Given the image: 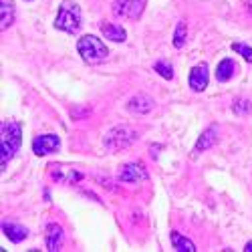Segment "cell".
<instances>
[{
	"label": "cell",
	"mask_w": 252,
	"mask_h": 252,
	"mask_svg": "<svg viewBox=\"0 0 252 252\" xmlns=\"http://www.w3.org/2000/svg\"><path fill=\"white\" fill-rule=\"evenodd\" d=\"M208 81H210V71H208V65L206 63H198V65L190 71V87L196 91V93H202L206 87H208Z\"/></svg>",
	"instance_id": "ba28073f"
},
{
	"label": "cell",
	"mask_w": 252,
	"mask_h": 252,
	"mask_svg": "<svg viewBox=\"0 0 252 252\" xmlns=\"http://www.w3.org/2000/svg\"><path fill=\"white\" fill-rule=\"evenodd\" d=\"M101 32L105 38L113 40V43H125V38H127V32L125 29L117 23H107V20H103L101 23Z\"/></svg>",
	"instance_id": "7c38bea8"
},
{
	"label": "cell",
	"mask_w": 252,
	"mask_h": 252,
	"mask_svg": "<svg viewBox=\"0 0 252 252\" xmlns=\"http://www.w3.org/2000/svg\"><path fill=\"white\" fill-rule=\"evenodd\" d=\"M252 111V103L246 101V99H238L234 103V113L236 115H244V113H250Z\"/></svg>",
	"instance_id": "ffe728a7"
},
{
	"label": "cell",
	"mask_w": 252,
	"mask_h": 252,
	"mask_svg": "<svg viewBox=\"0 0 252 252\" xmlns=\"http://www.w3.org/2000/svg\"><path fill=\"white\" fill-rule=\"evenodd\" d=\"M119 180L123 184H139V182H145L148 180V170L139 163V161H133V163H125L119 172Z\"/></svg>",
	"instance_id": "52a82bcc"
},
{
	"label": "cell",
	"mask_w": 252,
	"mask_h": 252,
	"mask_svg": "<svg viewBox=\"0 0 252 252\" xmlns=\"http://www.w3.org/2000/svg\"><path fill=\"white\" fill-rule=\"evenodd\" d=\"M154 109V101L148 97V95H135L127 101V111L131 113H139V115H145Z\"/></svg>",
	"instance_id": "4fadbf2b"
},
{
	"label": "cell",
	"mask_w": 252,
	"mask_h": 252,
	"mask_svg": "<svg viewBox=\"0 0 252 252\" xmlns=\"http://www.w3.org/2000/svg\"><path fill=\"white\" fill-rule=\"evenodd\" d=\"M63 242H65V230H63L61 224L53 222L47 226V234H45V244H47V250L51 252H57L61 250Z\"/></svg>",
	"instance_id": "9c48e42d"
},
{
	"label": "cell",
	"mask_w": 252,
	"mask_h": 252,
	"mask_svg": "<svg viewBox=\"0 0 252 252\" xmlns=\"http://www.w3.org/2000/svg\"><path fill=\"white\" fill-rule=\"evenodd\" d=\"M186 36H188V27H186L184 20H180L178 27H176V32H174V47L176 49H184Z\"/></svg>",
	"instance_id": "ac0fdd59"
},
{
	"label": "cell",
	"mask_w": 252,
	"mask_h": 252,
	"mask_svg": "<svg viewBox=\"0 0 252 252\" xmlns=\"http://www.w3.org/2000/svg\"><path fill=\"white\" fill-rule=\"evenodd\" d=\"M2 232L12 244L25 242L29 238V228L23 224H16V222H2Z\"/></svg>",
	"instance_id": "8fae6325"
},
{
	"label": "cell",
	"mask_w": 252,
	"mask_h": 252,
	"mask_svg": "<svg viewBox=\"0 0 252 252\" xmlns=\"http://www.w3.org/2000/svg\"><path fill=\"white\" fill-rule=\"evenodd\" d=\"M77 51L81 55V59L89 63V65H97V63H103L105 59H107L109 51L107 47H105V43L101 38L93 36V34H85L79 38L77 43Z\"/></svg>",
	"instance_id": "3957f363"
},
{
	"label": "cell",
	"mask_w": 252,
	"mask_h": 252,
	"mask_svg": "<svg viewBox=\"0 0 252 252\" xmlns=\"http://www.w3.org/2000/svg\"><path fill=\"white\" fill-rule=\"evenodd\" d=\"M244 250H246V252H252V240L246 244V248H244Z\"/></svg>",
	"instance_id": "7402d4cb"
},
{
	"label": "cell",
	"mask_w": 252,
	"mask_h": 252,
	"mask_svg": "<svg viewBox=\"0 0 252 252\" xmlns=\"http://www.w3.org/2000/svg\"><path fill=\"white\" fill-rule=\"evenodd\" d=\"M232 51H236V53H240L248 63H252V47H248V45H242V43H234L232 45Z\"/></svg>",
	"instance_id": "44dd1931"
},
{
	"label": "cell",
	"mask_w": 252,
	"mask_h": 252,
	"mask_svg": "<svg viewBox=\"0 0 252 252\" xmlns=\"http://www.w3.org/2000/svg\"><path fill=\"white\" fill-rule=\"evenodd\" d=\"M103 141H105V148L109 152H119V150L129 148V145L135 141V131L131 127H127V125H115V127H111L107 131Z\"/></svg>",
	"instance_id": "277c9868"
},
{
	"label": "cell",
	"mask_w": 252,
	"mask_h": 252,
	"mask_svg": "<svg viewBox=\"0 0 252 252\" xmlns=\"http://www.w3.org/2000/svg\"><path fill=\"white\" fill-rule=\"evenodd\" d=\"M81 25H83L81 6L75 2V0H63L61 6H59V14L55 18V27L59 31L75 34V32L81 31Z\"/></svg>",
	"instance_id": "6da1fadb"
},
{
	"label": "cell",
	"mask_w": 252,
	"mask_h": 252,
	"mask_svg": "<svg viewBox=\"0 0 252 252\" xmlns=\"http://www.w3.org/2000/svg\"><path fill=\"white\" fill-rule=\"evenodd\" d=\"M16 18V8L12 0H0V29L6 31L12 27Z\"/></svg>",
	"instance_id": "5bb4252c"
},
{
	"label": "cell",
	"mask_w": 252,
	"mask_h": 252,
	"mask_svg": "<svg viewBox=\"0 0 252 252\" xmlns=\"http://www.w3.org/2000/svg\"><path fill=\"white\" fill-rule=\"evenodd\" d=\"M0 133H2V167L8 165V161L18 154L20 145H23V129L20 125L12 119L4 121L2 127H0Z\"/></svg>",
	"instance_id": "7a4b0ae2"
},
{
	"label": "cell",
	"mask_w": 252,
	"mask_h": 252,
	"mask_svg": "<svg viewBox=\"0 0 252 252\" xmlns=\"http://www.w3.org/2000/svg\"><path fill=\"white\" fill-rule=\"evenodd\" d=\"M145 0H115L113 2V14L119 18L137 20L143 12Z\"/></svg>",
	"instance_id": "5b68a950"
},
{
	"label": "cell",
	"mask_w": 252,
	"mask_h": 252,
	"mask_svg": "<svg viewBox=\"0 0 252 252\" xmlns=\"http://www.w3.org/2000/svg\"><path fill=\"white\" fill-rule=\"evenodd\" d=\"M236 63L232 61V59H222L220 63H218V67H216V79L220 81V83H228L230 79H232L234 75H236Z\"/></svg>",
	"instance_id": "9a60e30c"
},
{
	"label": "cell",
	"mask_w": 252,
	"mask_h": 252,
	"mask_svg": "<svg viewBox=\"0 0 252 252\" xmlns=\"http://www.w3.org/2000/svg\"><path fill=\"white\" fill-rule=\"evenodd\" d=\"M59 148H61V139L55 133H40L32 139V152L36 158H45L49 154H55V152H59Z\"/></svg>",
	"instance_id": "8992f818"
},
{
	"label": "cell",
	"mask_w": 252,
	"mask_h": 252,
	"mask_svg": "<svg viewBox=\"0 0 252 252\" xmlns=\"http://www.w3.org/2000/svg\"><path fill=\"white\" fill-rule=\"evenodd\" d=\"M25 2H32V0H25Z\"/></svg>",
	"instance_id": "603a6c76"
},
{
	"label": "cell",
	"mask_w": 252,
	"mask_h": 252,
	"mask_svg": "<svg viewBox=\"0 0 252 252\" xmlns=\"http://www.w3.org/2000/svg\"><path fill=\"white\" fill-rule=\"evenodd\" d=\"M154 69H156L158 75L163 77L165 81H172V79H174V67H172L167 61H158L156 65H154Z\"/></svg>",
	"instance_id": "d6986e66"
},
{
	"label": "cell",
	"mask_w": 252,
	"mask_h": 252,
	"mask_svg": "<svg viewBox=\"0 0 252 252\" xmlns=\"http://www.w3.org/2000/svg\"><path fill=\"white\" fill-rule=\"evenodd\" d=\"M170 240H172V246L178 250V252H196V244L190 240V238H186L182 236L180 232H172L170 234Z\"/></svg>",
	"instance_id": "e0dca14e"
},
{
	"label": "cell",
	"mask_w": 252,
	"mask_h": 252,
	"mask_svg": "<svg viewBox=\"0 0 252 252\" xmlns=\"http://www.w3.org/2000/svg\"><path fill=\"white\" fill-rule=\"evenodd\" d=\"M53 178H55L57 182H67V184H71V182H79V180H83V174L75 172L73 167L53 165Z\"/></svg>",
	"instance_id": "2e32d148"
},
{
	"label": "cell",
	"mask_w": 252,
	"mask_h": 252,
	"mask_svg": "<svg viewBox=\"0 0 252 252\" xmlns=\"http://www.w3.org/2000/svg\"><path fill=\"white\" fill-rule=\"evenodd\" d=\"M216 141H218V129H216V127H208V129L198 137V141H196V145H194L192 159L200 158L206 150H210L212 145H216Z\"/></svg>",
	"instance_id": "30bf717a"
}]
</instances>
